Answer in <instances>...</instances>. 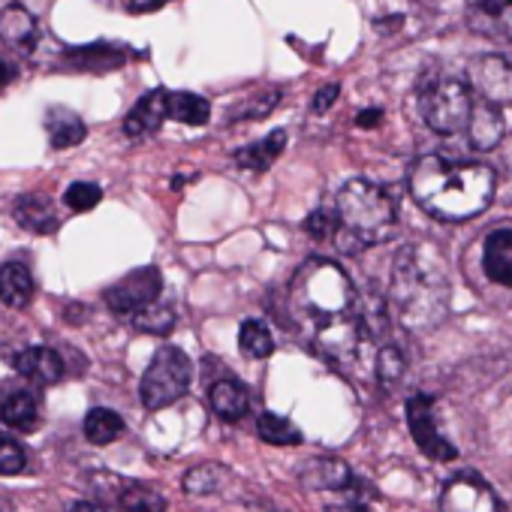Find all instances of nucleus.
Returning a JSON list of instances; mask_svg holds the SVG:
<instances>
[{
    "instance_id": "obj_40",
    "label": "nucleus",
    "mask_w": 512,
    "mask_h": 512,
    "mask_svg": "<svg viewBox=\"0 0 512 512\" xmlns=\"http://www.w3.org/2000/svg\"><path fill=\"white\" fill-rule=\"evenodd\" d=\"M67 512H106L103 506H97V503H88V500H79V503H73Z\"/></svg>"
},
{
    "instance_id": "obj_23",
    "label": "nucleus",
    "mask_w": 512,
    "mask_h": 512,
    "mask_svg": "<svg viewBox=\"0 0 512 512\" xmlns=\"http://www.w3.org/2000/svg\"><path fill=\"white\" fill-rule=\"evenodd\" d=\"M208 401H211V410L223 422H238L247 413V407H250L247 389L238 380H217V383H211Z\"/></svg>"
},
{
    "instance_id": "obj_25",
    "label": "nucleus",
    "mask_w": 512,
    "mask_h": 512,
    "mask_svg": "<svg viewBox=\"0 0 512 512\" xmlns=\"http://www.w3.org/2000/svg\"><path fill=\"white\" fill-rule=\"evenodd\" d=\"M34 299V278L22 263L0 266V302L10 308H25Z\"/></svg>"
},
{
    "instance_id": "obj_1",
    "label": "nucleus",
    "mask_w": 512,
    "mask_h": 512,
    "mask_svg": "<svg viewBox=\"0 0 512 512\" xmlns=\"http://www.w3.org/2000/svg\"><path fill=\"white\" fill-rule=\"evenodd\" d=\"M356 302L353 281L332 260H308L290 284L293 314L308 326L314 347L335 362L356 359V350L365 341Z\"/></svg>"
},
{
    "instance_id": "obj_34",
    "label": "nucleus",
    "mask_w": 512,
    "mask_h": 512,
    "mask_svg": "<svg viewBox=\"0 0 512 512\" xmlns=\"http://www.w3.org/2000/svg\"><path fill=\"white\" fill-rule=\"evenodd\" d=\"M100 199H103V190H100L97 184H91V181H76V184H70L67 193H64V202H67L73 211H91Z\"/></svg>"
},
{
    "instance_id": "obj_26",
    "label": "nucleus",
    "mask_w": 512,
    "mask_h": 512,
    "mask_svg": "<svg viewBox=\"0 0 512 512\" xmlns=\"http://www.w3.org/2000/svg\"><path fill=\"white\" fill-rule=\"evenodd\" d=\"M115 503L124 512H163L166 509V497L142 482H121V491L115 494Z\"/></svg>"
},
{
    "instance_id": "obj_30",
    "label": "nucleus",
    "mask_w": 512,
    "mask_h": 512,
    "mask_svg": "<svg viewBox=\"0 0 512 512\" xmlns=\"http://www.w3.org/2000/svg\"><path fill=\"white\" fill-rule=\"evenodd\" d=\"M223 479H226V470L214 461H205V464H196L184 473V491L193 494V497H205V494H214L223 488Z\"/></svg>"
},
{
    "instance_id": "obj_41",
    "label": "nucleus",
    "mask_w": 512,
    "mask_h": 512,
    "mask_svg": "<svg viewBox=\"0 0 512 512\" xmlns=\"http://www.w3.org/2000/svg\"><path fill=\"white\" fill-rule=\"evenodd\" d=\"M13 79V73H10V67L4 64V61H0V88H4L7 82Z\"/></svg>"
},
{
    "instance_id": "obj_22",
    "label": "nucleus",
    "mask_w": 512,
    "mask_h": 512,
    "mask_svg": "<svg viewBox=\"0 0 512 512\" xmlns=\"http://www.w3.org/2000/svg\"><path fill=\"white\" fill-rule=\"evenodd\" d=\"M46 130H49V142H52V148H58V151L73 148V145L85 142V136H88L85 121H82L76 112L64 109V106L49 109V115H46Z\"/></svg>"
},
{
    "instance_id": "obj_21",
    "label": "nucleus",
    "mask_w": 512,
    "mask_h": 512,
    "mask_svg": "<svg viewBox=\"0 0 512 512\" xmlns=\"http://www.w3.org/2000/svg\"><path fill=\"white\" fill-rule=\"evenodd\" d=\"M0 419L16 431H34L40 419V404L28 389H10L0 398Z\"/></svg>"
},
{
    "instance_id": "obj_31",
    "label": "nucleus",
    "mask_w": 512,
    "mask_h": 512,
    "mask_svg": "<svg viewBox=\"0 0 512 512\" xmlns=\"http://www.w3.org/2000/svg\"><path fill=\"white\" fill-rule=\"evenodd\" d=\"M130 320H133V326H136L139 332L160 335V338H166V335L175 329V311H172L169 305H157V302L148 305L145 311L133 314Z\"/></svg>"
},
{
    "instance_id": "obj_12",
    "label": "nucleus",
    "mask_w": 512,
    "mask_h": 512,
    "mask_svg": "<svg viewBox=\"0 0 512 512\" xmlns=\"http://www.w3.org/2000/svg\"><path fill=\"white\" fill-rule=\"evenodd\" d=\"M0 40H4L13 52H34L40 43V25L34 13L22 4H10L0 10Z\"/></svg>"
},
{
    "instance_id": "obj_10",
    "label": "nucleus",
    "mask_w": 512,
    "mask_h": 512,
    "mask_svg": "<svg viewBox=\"0 0 512 512\" xmlns=\"http://www.w3.org/2000/svg\"><path fill=\"white\" fill-rule=\"evenodd\" d=\"M440 512H503V506L479 473H458L440 494Z\"/></svg>"
},
{
    "instance_id": "obj_8",
    "label": "nucleus",
    "mask_w": 512,
    "mask_h": 512,
    "mask_svg": "<svg viewBox=\"0 0 512 512\" xmlns=\"http://www.w3.org/2000/svg\"><path fill=\"white\" fill-rule=\"evenodd\" d=\"M163 290V275L157 266H142L136 272H130L127 278H121L118 284H112L106 290V305L115 314L133 317L139 311H145L148 305H154L160 299Z\"/></svg>"
},
{
    "instance_id": "obj_27",
    "label": "nucleus",
    "mask_w": 512,
    "mask_h": 512,
    "mask_svg": "<svg viewBox=\"0 0 512 512\" xmlns=\"http://www.w3.org/2000/svg\"><path fill=\"white\" fill-rule=\"evenodd\" d=\"M238 347L250 359H269L275 353V335H272L269 323H263V320H247L238 329Z\"/></svg>"
},
{
    "instance_id": "obj_35",
    "label": "nucleus",
    "mask_w": 512,
    "mask_h": 512,
    "mask_svg": "<svg viewBox=\"0 0 512 512\" xmlns=\"http://www.w3.org/2000/svg\"><path fill=\"white\" fill-rule=\"evenodd\" d=\"M305 232H308L311 238H317V241L335 238V232H338V217H335L332 211H326V208H317V211L308 214Z\"/></svg>"
},
{
    "instance_id": "obj_14",
    "label": "nucleus",
    "mask_w": 512,
    "mask_h": 512,
    "mask_svg": "<svg viewBox=\"0 0 512 512\" xmlns=\"http://www.w3.org/2000/svg\"><path fill=\"white\" fill-rule=\"evenodd\" d=\"M482 269L488 281L500 287H512V226L494 229L482 244Z\"/></svg>"
},
{
    "instance_id": "obj_9",
    "label": "nucleus",
    "mask_w": 512,
    "mask_h": 512,
    "mask_svg": "<svg viewBox=\"0 0 512 512\" xmlns=\"http://www.w3.org/2000/svg\"><path fill=\"white\" fill-rule=\"evenodd\" d=\"M407 425L410 434L419 446L422 455H428L431 461H452L458 458V449L443 437V431L437 428V413H434V398L419 392L407 401Z\"/></svg>"
},
{
    "instance_id": "obj_4",
    "label": "nucleus",
    "mask_w": 512,
    "mask_h": 512,
    "mask_svg": "<svg viewBox=\"0 0 512 512\" xmlns=\"http://www.w3.org/2000/svg\"><path fill=\"white\" fill-rule=\"evenodd\" d=\"M335 217H338L335 241L347 253L383 244L398 229V211L392 196L380 184L365 178H353L338 190Z\"/></svg>"
},
{
    "instance_id": "obj_18",
    "label": "nucleus",
    "mask_w": 512,
    "mask_h": 512,
    "mask_svg": "<svg viewBox=\"0 0 512 512\" xmlns=\"http://www.w3.org/2000/svg\"><path fill=\"white\" fill-rule=\"evenodd\" d=\"M299 479L314 491H344L353 482V470L341 458H311L299 470Z\"/></svg>"
},
{
    "instance_id": "obj_7",
    "label": "nucleus",
    "mask_w": 512,
    "mask_h": 512,
    "mask_svg": "<svg viewBox=\"0 0 512 512\" xmlns=\"http://www.w3.org/2000/svg\"><path fill=\"white\" fill-rule=\"evenodd\" d=\"M467 79L473 94L494 106L512 103V52H488L476 55L467 67Z\"/></svg>"
},
{
    "instance_id": "obj_15",
    "label": "nucleus",
    "mask_w": 512,
    "mask_h": 512,
    "mask_svg": "<svg viewBox=\"0 0 512 512\" xmlns=\"http://www.w3.org/2000/svg\"><path fill=\"white\" fill-rule=\"evenodd\" d=\"M13 365L25 380L37 383V386H52L64 377V359L52 347H28L16 356Z\"/></svg>"
},
{
    "instance_id": "obj_3",
    "label": "nucleus",
    "mask_w": 512,
    "mask_h": 512,
    "mask_svg": "<svg viewBox=\"0 0 512 512\" xmlns=\"http://www.w3.org/2000/svg\"><path fill=\"white\" fill-rule=\"evenodd\" d=\"M392 305L410 332L437 329L452 305V281L434 244H404L392 266Z\"/></svg>"
},
{
    "instance_id": "obj_29",
    "label": "nucleus",
    "mask_w": 512,
    "mask_h": 512,
    "mask_svg": "<svg viewBox=\"0 0 512 512\" xmlns=\"http://www.w3.org/2000/svg\"><path fill=\"white\" fill-rule=\"evenodd\" d=\"M256 434H260V440H266L272 446H299L302 443L299 425H293L281 413H263L260 419H256Z\"/></svg>"
},
{
    "instance_id": "obj_19",
    "label": "nucleus",
    "mask_w": 512,
    "mask_h": 512,
    "mask_svg": "<svg viewBox=\"0 0 512 512\" xmlns=\"http://www.w3.org/2000/svg\"><path fill=\"white\" fill-rule=\"evenodd\" d=\"M13 217L19 220L22 229L28 232H37V235H49L58 229V214H55V205L49 196L43 193H28V196H19V202L13 205Z\"/></svg>"
},
{
    "instance_id": "obj_20",
    "label": "nucleus",
    "mask_w": 512,
    "mask_h": 512,
    "mask_svg": "<svg viewBox=\"0 0 512 512\" xmlns=\"http://www.w3.org/2000/svg\"><path fill=\"white\" fill-rule=\"evenodd\" d=\"M287 148V130H272L269 136L250 142L247 148L235 151V163L250 172H266Z\"/></svg>"
},
{
    "instance_id": "obj_38",
    "label": "nucleus",
    "mask_w": 512,
    "mask_h": 512,
    "mask_svg": "<svg viewBox=\"0 0 512 512\" xmlns=\"http://www.w3.org/2000/svg\"><path fill=\"white\" fill-rule=\"evenodd\" d=\"M163 4H169V0H124V7L130 13H151V10H160Z\"/></svg>"
},
{
    "instance_id": "obj_37",
    "label": "nucleus",
    "mask_w": 512,
    "mask_h": 512,
    "mask_svg": "<svg viewBox=\"0 0 512 512\" xmlns=\"http://www.w3.org/2000/svg\"><path fill=\"white\" fill-rule=\"evenodd\" d=\"M341 97V85H323L320 91H317V97H314V103H311V109L317 112V115H323V112H329L332 106H335V100Z\"/></svg>"
},
{
    "instance_id": "obj_28",
    "label": "nucleus",
    "mask_w": 512,
    "mask_h": 512,
    "mask_svg": "<svg viewBox=\"0 0 512 512\" xmlns=\"http://www.w3.org/2000/svg\"><path fill=\"white\" fill-rule=\"evenodd\" d=\"M124 434V419L109 410V407H94L88 416H85V437L97 446H106L112 440H118Z\"/></svg>"
},
{
    "instance_id": "obj_36",
    "label": "nucleus",
    "mask_w": 512,
    "mask_h": 512,
    "mask_svg": "<svg viewBox=\"0 0 512 512\" xmlns=\"http://www.w3.org/2000/svg\"><path fill=\"white\" fill-rule=\"evenodd\" d=\"M25 470V449L16 440L0 437V476H16Z\"/></svg>"
},
{
    "instance_id": "obj_32",
    "label": "nucleus",
    "mask_w": 512,
    "mask_h": 512,
    "mask_svg": "<svg viewBox=\"0 0 512 512\" xmlns=\"http://www.w3.org/2000/svg\"><path fill=\"white\" fill-rule=\"evenodd\" d=\"M404 368H407L404 353H401L395 344H383V347H380V353H377V362H374L377 383H380L383 389L395 386V383L404 377Z\"/></svg>"
},
{
    "instance_id": "obj_6",
    "label": "nucleus",
    "mask_w": 512,
    "mask_h": 512,
    "mask_svg": "<svg viewBox=\"0 0 512 512\" xmlns=\"http://www.w3.org/2000/svg\"><path fill=\"white\" fill-rule=\"evenodd\" d=\"M190 377H193V362L187 359V353L178 347H160L148 371L142 374V386H139L142 404L148 410H163L175 404L178 398L187 395Z\"/></svg>"
},
{
    "instance_id": "obj_33",
    "label": "nucleus",
    "mask_w": 512,
    "mask_h": 512,
    "mask_svg": "<svg viewBox=\"0 0 512 512\" xmlns=\"http://www.w3.org/2000/svg\"><path fill=\"white\" fill-rule=\"evenodd\" d=\"M281 103V91L278 88H272V91H263V94H256V97H250L244 106H238L232 115H229V121H260V118H269L272 112H275V106Z\"/></svg>"
},
{
    "instance_id": "obj_2",
    "label": "nucleus",
    "mask_w": 512,
    "mask_h": 512,
    "mask_svg": "<svg viewBox=\"0 0 512 512\" xmlns=\"http://www.w3.org/2000/svg\"><path fill=\"white\" fill-rule=\"evenodd\" d=\"M410 196L416 205L443 223H464L488 211L497 190V175L485 163L446 160L440 154H425L410 166L407 175Z\"/></svg>"
},
{
    "instance_id": "obj_5",
    "label": "nucleus",
    "mask_w": 512,
    "mask_h": 512,
    "mask_svg": "<svg viewBox=\"0 0 512 512\" xmlns=\"http://www.w3.org/2000/svg\"><path fill=\"white\" fill-rule=\"evenodd\" d=\"M473 100L476 97L470 94V88L452 76H431L419 88V112L425 124L440 136H455L464 130Z\"/></svg>"
},
{
    "instance_id": "obj_24",
    "label": "nucleus",
    "mask_w": 512,
    "mask_h": 512,
    "mask_svg": "<svg viewBox=\"0 0 512 512\" xmlns=\"http://www.w3.org/2000/svg\"><path fill=\"white\" fill-rule=\"evenodd\" d=\"M166 118L187 127H202L211 121V103L190 91H166Z\"/></svg>"
},
{
    "instance_id": "obj_17",
    "label": "nucleus",
    "mask_w": 512,
    "mask_h": 512,
    "mask_svg": "<svg viewBox=\"0 0 512 512\" xmlns=\"http://www.w3.org/2000/svg\"><path fill=\"white\" fill-rule=\"evenodd\" d=\"M163 121H166V88H154L145 97H139V103L127 112L124 136L139 139V136L157 133Z\"/></svg>"
},
{
    "instance_id": "obj_13",
    "label": "nucleus",
    "mask_w": 512,
    "mask_h": 512,
    "mask_svg": "<svg viewBox=\"0 0 512 512\" xmlns=\"http://www.w3.org/2000/svg\"><path fill=\"white\" fill-rule=\"evenodd\" d=\"M67 70H79V73H109L127 64V49H121L118 43H91V46H79V49H67L64 58Z\"/></svg>"
},
{
    "instance_id": "obj_11",
    "label": "nucleus",
    "mask_w": 512,
    "mask_h": 512,
    "mask_svg": "<svg viewBox=\"0 0 512 512\" xmlns=\"http://www.w3.org/2000/svg\"><path fill=\"white\" fill-rule=\"evenodd\" d=\"M467 130V142L476 148V151H491L503 142L506 136V118L500 112V106L494 103H485V100H473V109H470V118L464 124Z\"/></svg>"
},
{
    "instance_id": "obj_16",
    "label": "nucleus",
    "mask_w": 512,
    "mask_h": 512,
    "mask_svg": "<svg viewBox=\"0 0 512 512\" xmlns=\"http://www.w3.org/2000/svg\"><path fill=\"white\" fill-rule=\"evenodd\" d=\"M470 28L512 43V0H476L470 7Z\"/></svg>"
},
{
    "instance_id": "obj_39",
    "label": "nucleus",
    "mask_w": 512,
    "mask_h": 512,
    "mask_svg": "<svg viewBox=\"0 0 512 512\" xmlns=\"http://www.w3.org/2000/svg\"><path fill=\"white\" fill-rule=\"evenodd\" d=\"M380 121H383V112H380V109H365V112H359V118H356L359 127H377Z\"/></svg>"
}]
</instances>
